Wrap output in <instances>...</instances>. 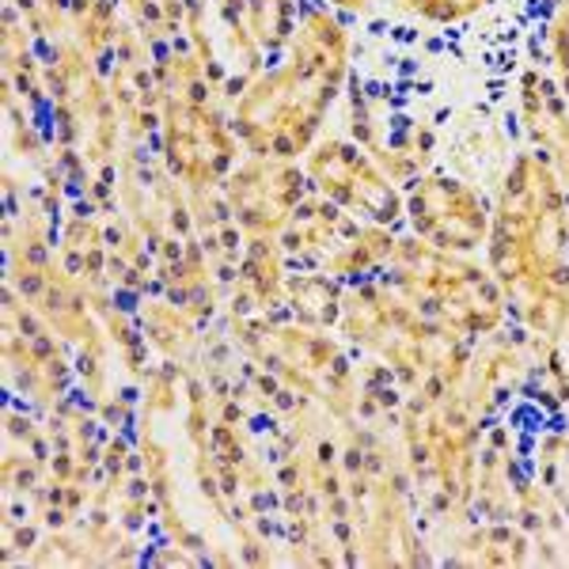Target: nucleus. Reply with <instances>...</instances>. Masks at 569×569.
Segmentation results:
<instances>
[{
    "label": "nucleus",
    "instance_id": "10",
    "mask_svg": "<svg viewBox=\"0 0 569 569\" xmlns=\"http://www.w3.org/2000/svg\"><path fill=\"white\" fill-rule=\"evenodd\" d=\"M550 58H555V72H558V88H562L566 103H569V0H562L550 20Z\"/></svg>",
    "mask_w": 569,
    "mask_h": 569
},
{
    "label": "nucleus",
    "instance_id": "2",
    "mask_svg": "<svg viewBox=\"0 0 569 569\" xmlns=\"http://www.w3.org/2000/svg\"><path fill=\"white\" fill-rule=\"evenodd\" d=\"M346 77H350L346 27L327 8H305L289 39V58L254 80L236 103V130L247 149L281 160L305 156Z\"/></svg>",
    "mask_w": 569,
    "mask_h": 569
},
{
    "label": "nucleus",
    "instance_id": "9",
    "mask_svg": "<svg viewBox=\"0 0 569 569\" xmlns=\"http://www.w3.org/2000/svg\"><path fill=\"white\" fill-rule=\"evenodd\" d=\"M402 12L418 16V20H429V23H440V27H452V23H463L471 16H479L490 0H395Z\"/></svg>",
    "mask_w": 569,
    "mask_h": 569
},
{
    "label": "nucleus",
    "instance_id": "5",
    "mask_svg": "<svg viewBox=\"0 0 569 569\" xmlns=\"http://www.w3.org/2000/svg\"><path fill=\"white\" fill-rule=\"evenodd\" d=\"M308 179L327 201L361 220H372V224L391 228L399 217H407V198L399 194L395 179L350 141L316 144L308 152Z\"/></svg>",
    "mask_w": 569,
    "mask_h": 569
},
{
    "label": "nucleus",
    "instance_id": "4",
    "mask_svg": "<svg viewBox=\"0 0 569 569\" xmlns=\"http://www.w3.org/2000/svg\"><path fill=\"white\" fill-rule=\"evenodd\" d=\"M284 251L308 259L327 278H361L388 266L395 240L383 224H361V217L319 194L316 201H300L284 224Z\"/></svg>",
    "mask_w": 569,
    "mask_h": 569
},
{
    "label": "nucleus",
    "instance_id": "7",
    "mask_svg": "<svg viewBox=\"0 0 569 569\" xmlns=\"http://www.w3.org/2000/svg\"><path fill=\"white\" fill-rule=\"evenodd\" d=\"M305 201V176L281 156H262L232 179V206L251 232H278Z\"/></svg>",
    "mask_w": 569,
    "mask_h": 569
},
{
    "label": "nucleus",
    "instance_id": "11",
    "mask_svg": "<svg viewBox=\"0 0 569 569\" xmlns=\"http://www.w3.org/2000/svg\"><path fill=\"white\" fill-rule=\"evenodd\" d=\"M327 8H335V12H350V16H357V12H369L372 8V0H323Z\"/></svg>",
    "mask_w": 569,
    "mask_h": 569
},
{
    "label": "nucleus",
    "instance_id": "8",
    "mask_svg": "<svg viewBox=\"0 0 569 569\" xmlns=\"http://www.w3.org/2000/svg\"><path fill=\"white\" fill-rule=\"evenodd\" d=\"M520 118H525V130L536 141V149L547 156L550 168L569 187V103L562 88L539 69H528L520 80Z\"/></svg>",
    "mask_w": 569,
    "mask_h": 569
},
{
    "label": "nucleus",
    "instance_id": "1",
    "mask_svg": "<svg viewBox=\"0 0 569 569\" xmlns=\"http://www.w3.org/2000/svg\"><path fill=\"white\" fill-rule=\"evenodd\" d=\"M490 273L536 335L569 327V198L543 152H520L490 220Z\"/></svg>",
    "mask_w": 569,
    "mask_h": 569
},
{
    "label": "nucleus",
    "instance_id": "6",
    "mask_svg": "<svg viewBox=\"0 0 569 569\" xmlns=\"http://www.w3.org/2000/svg\"><path fill=\"white\" fill-rule=\"evenodd\" d=\"M407 220L418 240L440 251L471 254L490 240V206L475 187L448 176H421L407 198Z\"/></svg>",
    "mask_w": 569,
    "mask_h": 569
},
{
    "label": "nucleus",
    "instance_id": "3",
    "mask_svg": "<svg viewBox=\"0 0 569 569\" xmlns=\"http://www.w3.org/2000/svg\"><path fill=\"white\" fill-rule=\"evenodd\" d=\"M391 281L421 316L437 319L460 335H482L493 330L505 316L501 284L467 262L456 251H440L426 240H395L391 251Z\"/></svg>",
    "mask_w": 569,
    "mask_h": 569
}]
</instances>
